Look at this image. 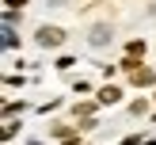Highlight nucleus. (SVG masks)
Wrapping results in <instances>:
<instances>
[{
	"mask_svg": "<svg viewBox=\"0 0 156 145\" xmlns=\"http://www.w3.org/2000/svg\"><path fill=\"white\" fill-rule=\"evenodd\" d=\"M61 42H65V31L61 27H42L38 31V46H42V50H57Z\"/></svg>",
	"mask_w": 156,
	"mask_h": 145,
	"instance_id": "1",
	"label": "nucleus"
},
{
	"mask_svg": "<svg viewBox=\"0 0 156 145\" xmlns=\"http://www.w3.org/2000/svg\"><path fill=\"white\" fill-rule=\"evenodd\" d=\"M111 38H114V31L107 27V23H99V27H91L88 42H91V46H107V42H111Z\"/></svg>",
	"mask_w": 156,
	"mask_h": 145,
	"instance_id": "2",
	"label": "nucleus"
},
{
	"mask_svg": "<svg viewBox=\"0 0 156 145\" xmlns=\"http://www.w3.org/2000/svg\"><path fill=\"white\" fill-rule=\"evenodd\" d=\"M129 80H133V84H137V88H149V84L156 80V73H152V69H141V65H137V69H133V73H129Z\"/></svg>",
	"mask_w": 156,
	"mask_h": 145,
	"instance_id": "3",
	"label": "nucleus"
},
{
	"mask_svg": "<svg viewBox=\"0 0 156 145\" xmlns=\"http://www.w3.org/2000/svg\"><path fill=\"white\" fill-rule=\"evenodd\" d=\"M118 99H122V92L114 88V84H107V88L99 92V103H107V107H111V103H118Z\"/></svg>",
	"mask_w": 156,
	"mask_h": 145,
	"instance_id": "4",
	"label": "nucleus"
},
{
	"mask_svg": "<svg viewBox=\"0 0 156 145\" xmlns=\"http://www.w3.org/2000/svg\"><path fill=\"white\" fill-rule=\"evenodd\" d=\"M53 137H61V141H76V137H80V130H73V126H57V130H53Z\"/></svg>",
	"mask_w": 156,
	"mask_h": 145,
	"instance_id": "5",
	"label": "nucleus"
},
{
	"mask_svg": "<svg viewBox=\"0 0 156 145\" xmlns=\"http://www.w3.org/2000/svg\"><path fill=\"white\" fill-rule=\"evenodd\" d=\"M4 46H8V50L15 46V31H12V27H4Z\"/></svg>",
	"mask_w": 156,
	"mask_h": 145,
	"instance_id": "6",
	"label": "nucleus"
},
{
	"mask_svg": "<svg viewBox=\"0 0 156 145\" xmlns=\"http://www.w3.org/2000/svg\"><path fill=\"white\" fill-rule=\"evenodd\" d=\"M50 4H53V8H65V4H69V0H50Z\"/></svg>",
	"mask_w": 156,
	"mask_h": 145,
	"instance_id": "7",
	"label": "nucleus"
},
{
	"mask_svg": "<svg viewBox=\"0 0 156 145\" xmlns=\"http://www.w3.org/2000/svg\"><path fill=\"white\" fill-rule=\"evenodd\" d=\"M19 4H23V0H8V8H19Z\"/></svg>",
	"mask_w": 156,
	"mask_h": 145,
	"instance_id": "8",
	"label": "nucleus"
}]
</instances>
